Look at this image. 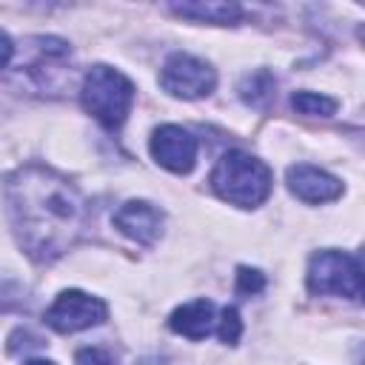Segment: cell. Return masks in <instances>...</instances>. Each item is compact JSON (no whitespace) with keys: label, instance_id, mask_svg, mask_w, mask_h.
Instances as JSON below:
<instances>
[{"label":"cell","instance_id":"12","mask_svg":"<svg viewBox=\"0 0 365 365\" xmlns=\"http://www.w3.org/2000/svg\"><path fill=\"white\" fill-rule=\"evenodd\" d=\"M240 97L254 108H265L277 97V83L268 71H254L240 83Z\"/></svg>","mask_w":365,"mask_h":365},{"label":"cell","instance_id":"13","mask_svg":"<svg viewBox=\"0 0 365 365\" xmlns=\"http://www.w3.org/2000/svg\"><path fill=\"white\" fill-rule=\"evenodd\" d=\"M291 106H294V111L308 114V117H331L339 103L334 97H325V94H317V91H297L291 97Z\"/></svg>","mask_w":365,"mask_h":365},{"label":"cell","instance_id":"18","mask_svg":"<svg viewBox=\"0 0 365 365\" xmlns=\"http://www.w3.org/2000/svg\"><path fill=\"white\" fill-rule=\"evenodd\" d=\"M23 365H54V362H48V359H29V362H23Z\"/></svg>","mask_w":365,"mask_h":365},{"label":"cell","instance_id":"2","mask_svg":"<svg viewBox=\"0 0 365 365\" xmlns=\"http://www.w3.org/2000/svg\"><path fill=\"white\" fill-rule=\"evenodd\" d=\"M208 182L220 200L240 208H257L268 200L274 177L262 160L234 148L217 160Z\"/></svg>","mask_w":365,"mask_h":365},{"label":"cell","instance_id":"4","mask_svg":"<svg viewBox=\"0 0 365 365\" xmlns=\"http://www.w3.org/2000/svg\"><path fill=\"white\" fill-rule=\"evenodd\" d=\"M311 294L334 297H359V262L345 251H319L308 265Z\"/></svg>","mask_w":365,"mask_h":365},{"label":"cell","instance_id":"7","mask_svg":"<svg viewBox=\"0 0 365 365\" xmlns=\"http://www.w3.org/2000/svg\"><path fill=\"white\" fill-rule=\"evenodd\" d=\"M197 137L182 125H160L151 134V157L174 174H188L197 165Z\"/></svg>","mask_w":365,"mask_h":365},{"label":"cell","instance_id":"14","mask_svg":"<svg viewBox=\"0 0 365 365\" xmlns=\"http://www.w3.org/2000/svg\"><path fill=\"white\" fill-rule=\"evenodd\" d=\"M242 334V319H240V311L234 305L222 308L220 311V319H217V336L225 342V345H234Z\"/></svg>","mask_w":365,"mask_h":365},{"label":"cell","instance_id":"11","mask_svg":"<svg viewBox=\"0 0 365 365\" xmlns=\"http://www.w3.org/2000/svg\"><path fill=\"white\" fill-rule=\"evenodd\" d=\"M171 11L185 20L214 23V26H237L245 17L242 6H237V3H174Z\"/></svg>","mask_w":365,"mask_h":365},{"label":"cell","instance_id":"9","mask_svg":"<svg viewBox=\"0 0 365 365\" xmlns=\"http://www.w3.org/2000/svg\"><path fill=\"white\" fill-rule=\"evenodd\" d=\"M114 228L140 245H151L163 234V211L145 200H128L114 214Z\"/></svg>","mask_w":365,"mask_h":365},{"label":"cell","instance_id":"19","mask_svg":"<svg viewBox=\"0 0 365 365\" xmlns=\"http://www.w3.org/2000/svg\"><path fill=\"white\" fill-rule=\"evenodd\" d=\"M359 40H362V43H365V26H362V29H359Z\"/></svg>","mask_w":365,"mask_h":365},{"label":"cell","instance_id":"8","mask_svg":"<svg viewBox=\"0 0 365 365\" xmlns=\"http://www.w3.org/2000/svg\"><path fill=\"white\" fill-rule=\"evenodd\" d=\"M285 180H288L291 194L297 200H302V202L319 205V202H331V200L342 197V180L328 174V171H322V168H317V165L297 163V165L288 168Z\"/></svg>","mask_w":365,"mask_h":365},{"label":"cell","instance_id":"15","mask_svg":"<svg viewBox=\"0 0 365 365\" xmlns=\"http://www.w3.org/2000/svg\"><path fill=\"white\" fill-rule=\"evenodd\" d=\"M265 288V277H262V271H257V268H240L237 271V294H242V297H254V294H259Z\"/></svg>","mask_w":365,"mask_h":365},{"label":"cell","instance_id":"1","mask_svg":"<svg viewBox=\"0 0 365 365\" xmlns=\"http://www.w3.org/2000/svg\"><path fill=\"white\" fill-rule=\"evenodd\" d=\"M6 211L20 248L37 262L63 257L88 220L80 191L46 165H23L9 174Z\"/></svg>","mask_w":365,"mask_h":365},{"label":"cell","instance_id":"17","mask_svg":"<svg viewBox=\"0 0 365 365\" xmlns=\"http://www.w3.org/2000/svg\"><path fill=\"white\" fill-rule=\"evenodd\" d=\"M356 262H359V297L365 299V248H362V254L356 257Z\"/></svg>","mask_w":365,"mask_h":365},{"label":"cell","instance_id":"6","mask_svg":"<svg viewBox=\"0 0 365 365\" xmlns=\"http://www.w3.org/2000/svg\"><path fill=\"white\" fill-rule=\"evenodd\" d=\"M106 317H108V305L100 297H91L86 291H63L46 311V325L54 328L57 334H74L106 322Z\"/></svg>","mask_w":365,"mask_h":365},{"label":"cell","instance_id":"10","mask_svg":"<svg viewBox=\"0 0 365 365\" xmlns=\"http://www.w3.org/2000/svg\"><path fill=\"white\" fill-rule=\"evenodd\" d=\"M168 328L185 339H205L217 328V308L211 299H191L168 317Z\"/></svg>","mask_w":365,"mask_h":365},{"label":"cell","instance_id":"5","mask_svg":"<svg viewBox=\"0 0 365 365\" xmlns=\"http://www.w3.org/2000/svg\"><path fill=\"white\" fill-rule=\"evenodd\" d=\"M160 86L171 94V97H180V100H200V97H208L217 86V71L194 57V54H185V51H174L163 68H160Z\"/></svg>","mask_w":365,"mask_h":365},{"label":"cell","instance_id":"16","mask_svg":"<svg viewBox=\"0 0 365 365\" xmlns=\"http://www.w3.org/2000/svg\"><path fill=\"white\" fill-rule=\"evenodd\" d=\"M77 365H111V356L103 348H83L77 351Z\"/></svg>","mask_w":365,"mask_h":365},{"label":"cell","instance_id":"3","mask_svg":"<svg viewBox=\"0 0 365 365\" xmlns=\"http://www.w3.org/2000/svg\"><path fill=\"white\" fill-rule=\"evenodd\" d=\"M80 100L83 108L106 128H120L134 106V83L111 66H91L83 77Z\"/></svg>","mask_w":365,"mask_h":365}]
</instances>
